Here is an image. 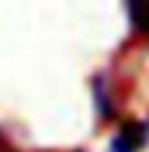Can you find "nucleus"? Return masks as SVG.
Here are the masks:
<instances>
[{"mask_svg":"<svg viewBox=\"0 0 149 152\" xmlns=\"http://www.w3.org/2000/svg\"><path fill=\"white\" fill-rule=\"evenodd\" d=\"M149 139V126L141 121H126L110 139V152H139Z\"/></svg>","mask_w":149,"mask_h":152,"instance_id":"f257e3e1","label":"nucleus"},{"mask_svg":"<svg viewBox=\"0 0 149 152\" xmlns=\"http://www.w3.org/2000/svg\"><path fill=\"white\" fill-rule=\"evenodd\" d=\"M126 11H128L131 26L136 31L149 34V0H126Z\"/></svg>","mask_w":149,"mask_h":152,"instance_id":"7ed1b4c3","label":"nucleus"},{"mask_svg":"<svg viewBox=\"0 0 149 152\" xmlns=\"http://www.w3.org/2000/svg\"><path fill=\"white\" fill-rule=\"evenodd\" d=\"M0 152H3V150H0Z\"/></svg>","mask_w":149,"mask_h":152,"instance_id":"20e7f679","label":"nucleus"},{"mask_svg":"<svg viewBox=\"0 0 149 152\" xmlns=\"http://www.w3.org/2000/svg\"><path fill=\"white\" fill-rule=\"evenodd\" d=\"M92 94H94V105L100 110L102 118H113L115 115V100L110 94V84L105 81V76H94L92 81Z\"/></svg>","mask_w":149,"mask_h":152,"instance_id":"f03ea898","label":"nucleus"}]
</instances>
